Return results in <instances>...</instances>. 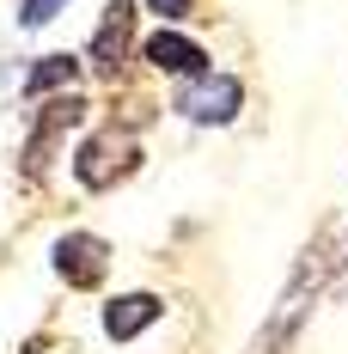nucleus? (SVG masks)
Instances as JSON below:
<instances>
[{
    "label": "nucleus",
    "mask_w": 348,
    "mask_h": 354,
    "mask_svg": "<svg viewBox=\"0 0 348 354\" xmlns=\"http://www.w3.org/2000/svg\"><path fill=\"white\" fill-rule=\"evenodd\" d=\"M324 281H330V245L312 239L306 257L293 263L287 287H281V299L269 306V318L257 324V336H250V348H244V354H287V348H293L300 330H306V318H312V306L324 299Z\"/></svg>",
    "instance_id": "f257e3e1"
},
{
    "label": "nucleus",
    "mask_w": 348,
    "mask_h": 354,
    "mask_svg": "<svg viewBox=\"0 0 348 354\" xmlns=\"http://www.w3.org/2000/svg\"><path fill=\"white\" fill-rule=\"evenodd\" d=\"M73 171H80L86 189H116L122 177H135V171H140V141H135V129L110 122V129H98V135H86L80 153H73Z\"/></svg>",
    "instance_id": "f03ea898"
},
{
    "label": "nucleus",
    "mask_w": 348,
    "mask_h": 354,
    "mask_svg": "<svg viewBox=\"0 0 348 354\" xmlns=\"http://www.w3.org/2000/svg\"><path fill=\"white\" fill-rule=\"evenodd\" d=\"M177 110H183L190 122H202V129H220V122H232L244 110V86L232 73H196V80L183 86Z\"/></svg>",
    "instance_id": "7ed1b4c3"
},
{
    "label": "nucleus",
    "mask_w": 348,
    "mask_h": 354,
    "mask_svg": "<svg viewBox=\"0 0 348 354\" xmlns=\"http://www.w3.org/2000/svg\"><path fill=\"white\" fill-rule=\"evenodd\" d=\"M49 269L68 287L92 293V287L104 281V269H110V245L98 232H68V239H55V250H49Z\"/></svg>",
    "instance_id": "20e7f679"
},
{
    "label": "nucleus",
    "mask_w": 348,
    "mask_h": 354,
    "mask_svg": "<svg viewBox=\"0 0 348 354\" xmlns=\"http://www.w3.org/2000/svg\"><path fill=\"white\" fill-rule=\"evenodd\" d=\"M86 55H92V68H98V73H116L129 55H135V6H129V0H110V6H104V19H98Z\"/></svg>",
    "instance_id": "39448f33"
},
{
    "label": "nucleus",
    "mask_w": 348,
    "mask_h": 354,
    "mask_svg": "<svg viewBox=\"0 0 348 354\" xmlns=\"http://www.w3.org/2000/svg\"><path fill=\"white\" fill-rule=\"evenodd\" d=\"M147 68L159 73H183V80H196V73H208V49L196 43V37H177V31H153L147 43L135 49Z\"/></svg>",
    "instance_id": "423d86ee"
},
{
    "label": "nucleus",
    "mask_w": 348,
    "mask_h": 354,
    "mask_svg": "<svg viewBox=\"0 0 348 354\" xmlns=\"http://www.w3.org/2000/svg\"><path fill=\"white\" fill-rule=\"evenodd\" d=\"M159 312H165L159 293H116V299H104V336L110 342H135L147 324H159Z\"/></svg>",
    "instance_id": "0eeeda50"
},
{
    "label": "nucleus",
    "mask_w": 348,
    "mask_h": 354,
    "mask_svg": "<svg viewBox=\"0 0 348 354\" xmlns=\"http://www.w3.org/2000/svg\"><path fill=\"white\" fill-rule=\"evenodd\" d=\"M49 104L55 110H43V116H37V129H31V147H25V177H37L43 171V159H49V147L62 141V129H73V122H80V116H86V98H49Z\"/></svg>",
    "instance_id": "6e6552de"
},
{
    "label": "nucleus",
    "mask_w": 348,
    "mask_h": 354,
    "mask_svg": "<svg viewBox=\"0 0 348 354\" xmlns=\"http://www.w3.org/2000/svg\"><path fill=\"white\" fill-rule=\"evenodd\" d=\"M73 73H80V68H73L68 55H49V62H37V68L25 73V92H31V98H43L49 86H68Z\"/></svg>",
    "instance_id": "1a4fd4ad"
},
{
    "label": "nucleus",
    "mask_w": 348,
    "mask_h": 354,
    "mask_svg": "<svg viewBox=\"0 0 348 354\" xmlns=\"http://www.w3.org/2000/svg\"><path fill=\"white\" fill-rule=\"evenodd\" d=\"M62 6H68V0H25V6H19V25H25V31H37V25H49Z\"/></svg>",
    "instance_id": "9d476101"
},
{
    "label": "nucleus",
    "mask_w": 348,
    "mask_h": 354,
    "mask_svg": "<svg viewBox=\"0 0 348 354\" xmlns=\"http://www.w3.org/2000/svg\"><path fill=\"white\" fill-rule=\"evenodd\" d=\"M147 6H153L159 19H190V12H196V0H147Z\"/></svg>",
    "instance_id": "9b49d317"
},
{
    "label": "nucleus",
    "mask_w": 348,
    "mask_h": 354,
    "mask_svg": "<svg viewBox=\"0 0 348 354\" xmlns=\"http://www.w3.org/2000/svg\"><path fill=\"white\" fill-rule=\"evenodd\" d=\"M342 263H348V245H342Z\"/></svg>",
    "instance_id": "f8f14e48"
}]
</instances>
